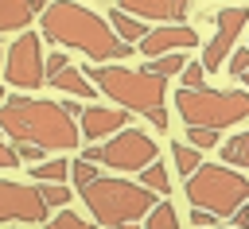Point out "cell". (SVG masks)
<instances>
[{
	"label": "cell",
	"mask_w": 249,
	"mask_h": 229,
	"mask_svg": "<svg viewBox=\"0 0 249 229\" xmlns=\"http://www.w3.org/2000/svg\"><path fill=\"white\" fill-rule=\"evenodd\" d=\"M39 31L43 39L58 43V47H74L82 50L89 62H117L132 54V43H124L109 19H101L97 12H89L78 0H51L39 12Z\"/></svg>",
	"instance_id": "6da1fadb"
},
{
	"label": "cell",
	"mask_w": 249,
	"mask_h": 229,
	"mask_svg": "<svg viewBox=\"0 0 249 229\" xmlns=\"http://www.w3.org/2000/svg\"><path fill=\"white\" fill-rule=\"evenodd\" d=\"M0 132H8L19 144H39L43 151H74L78 140H82L74 116L58 101L23 97V93L4 97V105H0Z\"/></svg>",
	"instance_id": "7a4b0ae2"
},
{
	"label": "cell",
	"mask_w": 249,
	"mask_h": 229,
	"mask_svg": "<svg viewBox=\"0 0 249 229\" xmlns=\"http://www.w3.org/2000/svg\"><path fill=\"white\" fill-rule=\"evenodd\" d=\"M105 97H113L121 109L128 113H140L148 124L156 128H167V109H163V97H167V78L152 74V70H128V66H97L89 62L82 70Z\"/></svg>",
	"instance_id": "3957f363"
},
{
	"label": "cell",
	"mask_w": 249,
	"mask_h": 229,
	"mask_svg": "<svg viewBox=\"0 0 249 229\" xmlns=\"http://www.w3.org/2000/svg\"><path fill=\"white\" fill-rule=\"evenodd\" d=\"M82 190V202L89 206V213L101 221V225H124V221H136V217H148V210L156 206V190H148L144 182H128V179H89Z\"/></svg>",
	"instance_id": "277c9868"
},
{
	"label": "cell",
	"mask_w": 249,
	"mask_h": 229,
	"mask_svg": "<svg viewBox=\"0 0 249 229\" xmlns=\"http://www.w3.org/2000/svg\"><path fill=\"white\" fill-rule=\"evenodd\" d=\"M175 109L183 116L187 128H230V124H241L249 120V93L241 89H183L175 93Z\"/></svg>",
	"instance_id": "5b68a950"
},
{
	"label": "cell",
	"mask_w": 249,
	"mask_h": 229,
	"mask_svg": "<svg viewBox=\"0 0 249 229\" xmlns=\"http://www.w3.org/2000/svg\"><path fill=\"white\" fill-rule=\"evenodd\" d=\"M187 202L230 217L241 202H249V179L230 163H198V171L187 175Z\"/></svg>",
	"instance_id": "8992f818"
},
{
	"label": "cell",
	"mask_w": 249,
	"mask_h": 229,
	"mask_svg": "<svg viewBox=\"0 0 249 229\" xmlns=\"http://www.w3.org/2000/svg\"><path fill=\"white\" fill-rule=\"evenodd\" d=\"M82 159H93V163H105L113 171H144L152 159H156V144L152 136H144L140 128H121L117 136H109L105 144H89L82 151Z\"/></svg>",
	"instance_id": "52a82bcc"
},
{
	"label": "cell",
	"mask_w": 249,
	"mask_h": 229,
	"mask_svg": "<svg viewBox=\"0 0 249 229\" xmlns=\"http://www.w3.org/2000/svg\"><path fill=\"white\" fill-rule=\"evenodd\" d=\"M4 78L8 85L16 89H39L47 82V70H43V47H39V35L35 31H23L8 54H4Z\"/></svg>",
	"instance_id": "ba28073f"
},
{
	"label": "cell",
	"mask_w": 249,
	"mask_h": 229,
	"mask_svg": "<svg viewBox=\"0 0 249 229\" xmlns=\"http://www.w3.org/2000/svg\"><path fill=\"white\" fill-rule=\"evenodd\" d=\"M245 23H249V8H237V4H233V8H222V12L214 16V27H218V31H214V39L206 43V50H202V58H198L206 74H214L218 62L230 58V50H233L237 35L245 31Z\"/></svg>",
	"instance_id": "9c48e42d"
},
{
	"label": "cell",
	"mask_w": 249,
	"mask_h": 229,
	"mask_svg": "<svg viewBox=\"0 0 249 229\" xmlns=\"http://www.w3.org/2000/svg\"><path fill=\"white\" fill-rule=\"evenodd\" d=\"M47 217V202L39 194V186L27 182H0V221H43Z\"/></svg>",
	"instance_id": "30bf717a"
},
{
	"label": "cell",
	"mask_w": 249,
	"mask_h": 229,
	"mask_svg": "<svg viewBox=\"0 0 249 229\" xmlns=\"http://www.w3.org/2000/svg\"><path fill=\"white\" fill-rule=\"evenodd\" d=\"M136 47H140V54H148V58L167 54V50H191V47H198V31L187 27V23H163V27L148 31Z\"/></svg>",
	"instance_id": "8fae6325"
},
{
	"label": "cell",
	"mask_w": 249,
	"mask_h": 229,
	"mask_svg": "<svg viewBox=\"0 0 249 229\" xmlns=\"http://www.w3.org/2000/svg\"><path fill=\"white\" fill-rule=\"evenodd\" d=\"M78 120H82L78 132H82L89 144H97V140L117 136V132L128 124V109H101V105H89V109H82Z\"/></svg>",
	"instance_id": "7c38bea8"
},
{
	"label": "cell",
	"mask_w": 249,
	"mask_h": 229,
	"mask_svg": "<svg viewBox=\"0 0 249 229\" xmlns=\"http://www.w3.org/2000/svg\"><path fill=\"white\" fill-rule=\"evenodd\" d=\"M121 12L136 19H160V23H179L191 8V0H117Z\"/></svg>",
	"instance_id": "4fadbf2b"
},
{
	"label": "cell",
	"mask_w": 249,
	"mask_h": 229,
	"mask_svg": "<svg viewBox=\"0 0 249 229\" xmlns=\"http://www.w3.org/2000/svg\"><path fill=\"white\" fill-rule=\"evenodd\" d=\"M43 8L47 0H0V31H23Z\"/></svg>",
	"instance_id": "5bb4252c"
},
{
	"label": "cell",
	"mask_w": 249,
	"mask_h": 229,
	"mask_svg": "<svg viewBox=\"0 0 249 229\" xmlns=\"http://www.w3.org/2000/svg\"><path fill=\"white\" fill-rule=\"evenodd\" d=\"M51 82V89H58V93H74V97H89L93 93V82L78 70V66H66L62 74H54V78H47Z\"/></svg>",
	"instance_id": "9a60e30c"
},
{
	"label": "cell",
	"mask_w": 249,
	"mask_h": 229,
	"mask_svg": "<svg viewBox=\"0 0 249 229\" xmlns=\"http://www.w3.org/2000/svg\"><path fill=\"white\" fill-rule=\"evenodd\" d=\"M109 27H113V31H117V35H121L124 43H132V47H136V43H140V39L148 35V27H144V23L136 19V16H128V12H121V8H117V12L109 16Z\"/></svg>",
	"instance_id": "2e32d148"
},
{
	"label": "cell",
	"mask_w": 249,
	"mask_h": 229,
	"mask_svg": "<svg viewBox=\"0 0 249 229\" xmlns=\"http://www.w3.org/2000/svg\"><path fill=\"white\" fill-rule=\"evenodd\" d=\"M222 163H230L237 171H249V132H237L222 144Z\"/></svg>",
	"instance_id": "e0dca14e"
},
{
	"label": "cell",
	"mask_w": 249,
	"mask_h": 229,
	"mask_svg": "<svg viewBox=\"0 0 249 229\" xmlns=\"http://www.w3.org/2000/svg\"><path fill=\"white\" fill-rule=\"evenodd\" d=\"M183 66H187V54L183 50H167V54H156L152 62H144V70H152L160 78H179Z\"/></svg>",
	"instance_id": "ac0fdd59"
},
{
	"label": "cell",
	"mask_w": 249,
	"mask_h": 229,
	"mask_svg": "<svg viewBox=\"0 0 249 229\" xmlns=\"http://www.w3.org/2000/svg\"><path fill=\"white\" fill-rule=\"evenodd\" d=\"M171 155H175V167H179V175H183V179H187V175H195V171H198V163H202L198 147H195V144H187V140H175V144H171Z\"/></svg>",
	"instance_id": "d6986e66"
},
{
	"label": "cell",
	"mask_w": 249,
	"mask_h": 229,
	"mask_svg": "<svg viewBox=\"0 0 249 229\" xmlns=\"http://www.w3.org/2000/svg\"><path fill=\"white\" fill-rule=\"evenodd\" d=\"M31 175L39 179V182H66V175H70V163L58 155V159H43V163H31Z\"/></svg>",
	"instance_id": "ffe728a7"
},
{
	"label": "cell",
	"mask_w": 249,
	"mask_h": 229,
	"mask_svg": "<svg viewBox=\"0 0 249 229\" xmlns=\"http://www.w3.org/2000/svg\"><path fill=\"white\" fill-rule=\"evenodd\" d=\"M144 229H179V213H175V206H171V202L152 206L148 217H144Z\"/></svg>",
	"instance_id": "44dd1931"
},
{
	"label": "cell",
	"mask_w": 249,
	"mask_h": 229,
	"mask_svg": "<svg viewBox=\"0 0 249 229\" xmlns=\"http://www.w3.org/2000/svg\"><path fill=\"white\" fill-rule=\"evenodd\" d=\"M140 182L148 186V190H156V194H167L171 190V179H167V167L160 163V159H152L144 171H140Z\"/></svg>",
	"instance_id": "7402d4cb"
},
{
	"label": "cell",
	"mask_w": 249,
	"mask_h": 229,
	"mask_svg": "<svg viewBox=\"0 0 249 229\" xmlns=\"http://www.w3.org/2000/svg\"><path fill=\"white\" fill-rule=\"evenodd\" d=\"M47 229H93V221H86L82 213H74V210H66V206H62V213H58V217H51V221H47Z\"/></svg>",
	"instance_id": "603a6c76"
},
{
	"label": "cell",
	"mask_w": 249,
	"mask_h": 229,
	"mask_svg": "<svg viewBox=\"0 0 249 229\" xmlns=\"http://www.w3.org/2000/svg\"><path fill=\"white\" fill-rule=\"evenodd\" d=\"M39 194H43L47 210H51V206H66V202H70V186H62V182H43V186H39Z\"/></svg>",
	"instance_id": "cb8c5ba5"
},
{
	"label": "cell",
	"mask_w": 249,
	"mask_h": 229,
	"mask_svg": "<svg viewBox=\"0 0 249 229\" xmlns=\"http://www.w3.org/2000/svg\"><path fill=\"white\" fill-rule=\"evenodd\" d=\"M202 78H206L202 62H191V58H187V66L179 70V85H183V89H198V85H202Z\"/></svg>",
	"instance_id": "d4e9b609"
},
{
	"label": "cell",
	"mask_w": 249,
	"mask_h": 229,
	"mask_svg": "<svg viewBox=\"0 0 249 229\" xmlns=\"http://www.w3.org/2000/svg\"><path fill=\"white\" fill-rule=\"evenodd\" d=\"M187 144H195V147H218V128H187Z\"/></svg>",
	"instance_id": "484cf974"
},
{
	"label": "cell",
	"mask_w": 249,
	"mask_h": 229,
	"mask_svg": "<svg viewBox=\"0 0 249 229\" xmlns=\"http://www.w3.org/2000/svg\"><path fill=\"white\" fill-rule=\"evenodd\" d=\"M70 179H74L78 186H86L89 179H97V167H93V159H78V163L70 167Z\"/></svg>",
	"instance_id": "4316f807"
},
{
	"label": "cell",
	"mask_w": 249,
	"mask_h": 229,
	"mask_svg": "<svg viewBox=\"0 0 249 229\" xmlns=\"http://www.w3.org/2000/svg\"><path fill=\"white\" fill-rule=\"evenodd\" d=\"M66 66H70V58H66L62 50H54L51 58H43V70H47V78H54V74H62Z\"/></svg>",
	"instance_id": "83f0119b"
},
{
	"label": "cell",
	"mask_w": 249,
	"mask_h": 229,
	"mask_svg": "<svg viewBox=\"0 0 249 229\" xmlns=\"http://www.w3.org/2000/svg\"><path fill=\"white\" fill-rule=\"evenodd\" d=\"M245 70H249V47L233 50V58H230V74H233V78H241Z\"/></svg>",
	"instance_id": "f1b7e54d"
},
{
	"label": "cell",
	"mask_w": 249,
	"mask_h": 229,
	"mask_svg": "<svg viewBox=\"0 0 249 229\" xmlns=\"http://www.w3.org/2000/svg\"><path fill=\"white\" fill-rule=\"evenodd\" d=\"M191 221H195L198 229H210V225L218 221V213H210V210H202V206H195V210H191Z\"/></svg>",
	"instance_id": "f546056e"
},
{
	"label": "cell",
	"mask_w": 249,
	"mask_h": 229,
	"mask_svg": "<svg viewBox=\"0 0 249 229\" xmlns=\"http://www.w3.org/2000/svg\"><path fill=\"white\" fill-rule=\"evenodd\" d=\"M230 221H233V229H249V202H241V206L230 213Z\"/></svg>",
	"instance_id": "4dcf8cb0"
},
{
	"label": "cell",
	"mask_w": 249,
	"mask_h": 229,
	"mask_svg": "<svg viewBox=\"0 0 249 229\" xmlns=\"http://www.w3.org/2000/svg\"><path fill=\"white\" fill-rule=\"evenodd\" d=\"M16 155H23L27 163H39V155H43V147H39V144H19V151H16Z\"/></svg>",
	"instance_id": "1f68e13d"
},
{
	"label": "cell",
	"mask_w": 249,
	"mask_h": 229,
	"mask_svg": "<svg viewBox=\"0 0 249 229\" xmlns=\"http://www.w3.org/2000/svg\"><path fill=\"white\" fill-rule=\"evenodd\" d=\"M19 163V155L8 147V144H0V171H8V167H16Z\"/></svg>",
	"instance_id": "d6a6232c"
},
{
	"label": "cell",
	"mask_w": 249,
	"mask_h": 229,
	"mask_svg": "<svg viewBox=\"0 0 249 229\" xmlns=\"http://www.w3.org/2000/svg\"><path fill=\"white\" fill-rule=\"evenodd\" d=\"M62 109H66L70 116H82V105H78V101H62Z\"/></svg>",
	"instance_id": "836d02e7"
},
{
	"label": "cell",
	"mask_w": 249,
	"mask_h": 229,
	"mask_svg": "<svg viewBox=\"0 0 249 229\" xmlns=\"http://www.w3.org/2000/svg\"><path fill=\"white\" fill-rule=\"evenodd\" d=\"M113 229H140L136 221H124V225H113Z\"/></svg>",
	"instance_id": "e575fe53"
},
{
	"label": "cell",
	"mask_w": 249,
	"mask_h": 229,
	"mask_svg": "<svg viewBox=\"0 0 249 229\" xmlns=\"http://www.w3.org/2000/svg\"><path fill=\"white\" fill-rule=\"evenodd\" d=\"M4 97H8V93H4V89H0V105H4Z\"/></svg>",
	"instance_id": "d590c367"
},
{
	"label": "cell",
	"mask_w": 249,
	"mask_h": 229,
	"mask_svg": "<svg viewBox=\"0 0 249 229\" xmlns=\"http://www.w3.org/2000/svg\"><path fill=\"white\" fill-rule=\"evenodd\" d=\"M241 78H245V82H249V70H245V74H241Z\"/></svg>",
	"instance_id": "8d00e7d4"
},
{
	"label": "cell",
	"mask_w": 249,
	"mask_h": 229,
	"mask_svg": "<svg viewBox=\"0 0 249 229\" xmlns=\"http://www.w3.org/2000/svg\"><path fill=\"white\" fill-rule=\"evenodd\" d=\"M0 58H4V50H0Z\"/></svg>",
	"instance_id": "74e56055"
}]
</instances>
